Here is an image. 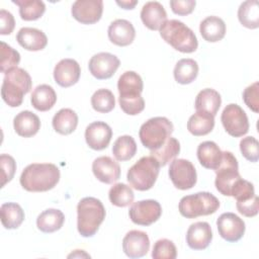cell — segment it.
Here are the masks:
<instances>
[{"label":"cell","mask_w":259,"mask_h":259,"mask_svg":"<svg viewBox=\"0 0 259 259\" xmlns=\"http://www.w3.org/2000/svg\"><path fill=\"white\" fill-rule=\"evenodd\" d=\"M19 7L21 19L32 21L40 18L46 11V5L39 0H12Z\"/></svg>","instance_id":"obj_36"},{"label":"cell","mask_w":259,"mask_h":259,"mask_svg":"<svg viewBox=\"0 0 259 259\" xmlns=\"http://www.w3.org/2000/svg\"><path fill=\"white\" fill-rule=\"evenodd\" d=\"M60 180V170L52 163H32L20 175L21 186L30 192H44L53 189Z\"/></svg>","instance_id":"obj_1"},{"label":"cell","mask_w":259,"mask_h":259,"mask_svg":"<svg viewBox=\"0 0 259 259\" xmlns=\"http://www.w3.org/2000/svg\"><path fill=\"white\" fill-rule=\"evenodd\" d=\"M77 229L82 237L88 238L96 234L105 219V208L95 197H84L77 205Z\"/></svg>","instance_id":"obj_2"},{"label":"cell","mask_w":259,"mask_h":259,"mask_svg":"<svg viewBox=\"0 0 259 259\" xmlns=\"http://www.w3.org/2000/svg\"><path fill=\"white\" fill-rule=\"evenodd\" d=\"M144 85L141 76L134 71H126L117 81V90L120 97L140 96Z\"/></svg>","instance_id":"obj_25"},{"label":"cell","mask_w":259,"mask_h":259,"mask_svg":"<svg viewBox=\"0 0 259 259\" xmlns=\"http://www.w3.org/2000/svg\"><path fill=\"white\" fill-rule=\"evenodd\" d=\"M77 252H78V254H76V253H72V254H70L68 257H69V258H70V257H82V256L90 257L88 254L84 253V251H82V250H77Z\"/></svg>","instance_id":"obj_51"},{"label":"cell","mask_w":259,"mask_h":259,"mask_svg":"<svg viewBox=\"0 0 259 259\" xmlns=\"http://www.w3.org/2000/svg\"><path fill=\"white\" fill-rule=\"evenodd\" d=\"M112 137L111 127L104 121H94L85 130V140L89 148L101 151L110 143Z\"/></svg>","instance_id":"obj_15"},{"label":"cell","mask_w":259,"mask_h":259,"mask_svg":"<svg viewBox=\"0 0 259 259\" xmlns=\"http://www.w3.org/2000/svg\"><path fill=\"white\" fill-rule=\"evenodd\" d=\"M52 123L54 130L60 135H70L78 125V115L70 108H62L54 115Z\"/></svg>","instance_id":"obj_29"},{"label":"cell","mask_w":259,"mask_h":259,"mask_svg":"<svg viewBox=\"0 0 259 259\" xmlns=\"http://www.w3.org/2000/svg\"><path fill=\"white\" fill-rule=\"evenodd\" d=\"M0 164L2 170V183L1 187H4L5 184L13 178L16 171V163L12 156L7 154H2L0 156Z\"/></svg>","instance_id":"obj_45"},{"label":"cell","mask_w":259,"mask_h":259,"mask_svg":"<svg viewBox=\"0 0 259 259\" xmlns=\"http://www.w3.org/2000/svg\"><path fill=\"white\" fill-rule=\"evenodd\" d=\"M160 167L159 162L154 157H142L128 169L126 179L133 188L140 191L149 190L158 178Z\"/></svg>","instance_id":"obj_5"},{"label":"cell","mask_w":259,"mask_h":259,"mask_svg":"<svg viewBox=\"0 0 259 259\" xmlns=\"http://www.w3.org/2000/svg\"><path fill=\"white\" fill-rule=\"evenodd\" d=\"M214 185L217 190L226 196H231V191L235 183L241 178L236 157L229 151L223 152V159L219 167L214 170Z\"/></svg>","instance_id":"obj_8"},{"label":"cell","mask_w":259,"mask_h":259,"mask_svg":"<svg viewBox=\"0 0 259 259\" xmlns=\"http://www.w3.org/2000/svg\"><path fill=\"white\" fill-rule=\"evenodd\" d=\"M212 240V232L208 223L196 222L187 230L186 243L192 250L206 249Z\"/></svg>","instance_id":"obj_19"},{"label":"cell","mask_w":259,"mask_h":259,"mask_svg":"<svg viewBox=\"0 0 259 259\" xmlns=\"http://www.w3.org/2000/svg\"><path fill=\"white\" fill-rule=\"evenodd\" d=\"M65 215L60 209L48 208L36 219L37 229L44 233H54L63 227Z\"/></svg>","instance_id":"obj_30"},{"label":"cell","mask_w":259,"mask_h":259,"mask_svg":"<svg viewBox=\"0 0 259 259\" xmlns=\"http://www.w3.org/2000/svg\"><path fill=\"white\" fill-rule=\"evenodd\" d=\"M238 18L241 24L247 28L255 29L259 26V7L258 1H244L238 9Z\"/></svg>","instance_id":"obj_34"},{"label":"cell","mask_w":259,"mask_h":259,"mask_svg":"<svg viewBox=\"0 0 259 259\" xmlns=\"http://www.w3.org/2000/svg\"><path fill=\"white\" fill-rule=\"evenodd\" d=\"M30 102L38 111H48L57 102V93L54 88L48 84H41L34 88L31 93Z\"/></svg>","instance_id":"obj_27"},{"label":"cell","mask_w":259,"mask_h":259,"mask_svg":"<svg viewBox=\"0 0 259 259\" xmlns=\"http://www.w3.org/2000/svg\"><path fill=\"white\" fill-rule=\"evenodd\" d=\"M162 214V207L157 200L145 199L134 202L128 210L132 222L140 226H150L157 222Z\"/></svg>","instance_id":"obj_11"},{"label":"cell","mask_w":259,"mask_h":259,"mask_svg":"<svg viewBox=\"0 0 259 259\" xmlns=\"http://www.w3.org/2000/svg\"><path fill=\"white\" fill-rule=\"evenodd\" d=\"M149 249L150 239L143 231L132 230L122 240V250L130 258H141L148 253Z\"/></svg>","instance_id":"obj_16"},{"label":"cell","mask_w":259,"mask_h":259,"mask_svg":"<svg viewBox=\"0 0 259 259\" xmlns=\"http://www.w3.org/2000/svg\"><path fill=\"white\" fill-rule=\"evenodd\" d=\"M196 5L194 0H171L170 6L172 11L178 15L190 14Z\"/></svg>","instance_id":"obj_48"},{"label":"cell","mask_w":259,"mask_h":259,"mask_svg":"<svg viewBox=\"0 0 259 259\" xmlns=\"http://www.w3.org/2000/svg\"><path fill=\"white\" fill-rule=\"evenodd\" d=\"M254 195H255L254 185L243 178H240L235 183L231 191V196H233L237 201L248 200L252 198Z\"/></svg>","instance_id":"obj_42"},{"label":"cell","mask_w":259,"mask_h":259,"mask_svg":"<svg viewBox=\"0 0 259 259\" xmlns=\"http://www.w3.org/2000/svg\"><path fill=\"white\" fill-rule=\"evenodd\" d=\"M16 134L23 138H30L37 134L40 128V120L36 114L29 110L19 112L13 119Z\"/></svg>","instance_id":"obj_24"},{"label":"cell","mask_w":259,"mask_h":259,"mask_svg":"<svg viewBox=\"0 0 259 259\" xmlns=\"http://www.w3.org/2000/svg\"><path fill=\"white\" fill-rule=\"evenodd\" d=\"M222 104V98L218 91L211 88L202 89L195 98L196 111H202L215 116Z\"/></svg>","instance_id":"obj_28"},{"label":"cell","mask_w":259,"mask_h":259,"mask_svg":"<svg viewBox=\"0 0 259 259\" xmlns=\"http://www.w3.org/2000/svg\"><path fill=\"white\" fill-rule=\"evenodd\" d=\"M177 250L174 243L168 239L158 240L153 247L152 257L154 259H175Z\"/></svg>","instance_id":"obj_41"},{"label":"cell","mask_w":259,"mask_h":259,"mask_svg":"<svg viewBox=\"0 0 259 259\" xmlns=\"http://www.w3.org/2000/svg\"><path fill=\"white\" fill-rule=\"evenodd\" d=\"M214 126V116L209 113L196 111L187 121V130L193 136H205L209 134Z\"/></svg>","instance_id":"obj_31"},{"label":"cell","mask_w":259,"mask_h":259,"mask_svg":"<svg viewBox=\"0 0 259 259\" xmlns=\"http://www.w3.org/2000/svg\"><path fill=\"white\" fill-rule=\"evenodd\" d=\"M221 120L226 132L232 137H243L249 131L248 116L243 108L236 103H230L224 108Z\"/></svg>","instance_id":"obj_9"},{"label":"cell","mask_w":259,"mask_h":259,"mask_svg":"<svg viewBox=\"0 0 259 259\" xmlns=\"http://www.w3.org/2000/svg\"><path fill=\"white\" fill-rule=\"evenodd\" d=\"M31 86L29 74L22 68H13L4 76L1 86L2 99L9 106L17 107L21 105L23 96L30 91Z\"/></svg>","instance_id":"obj_3"},{"label":"cell","mask_w":259,"mask_h":259,"mask_svg":"<svg viewBox=\"0 0 259 259\" xmlns=\"http://www.w3.org/2000/svg\"><path fill=\"white\" fill-rule=\"evenodd\" d=\"M0 23H1L0 33L2 35L10 34L13 31L15 26V20L13 15L5 9L0 10Z\"/></svg>","instance_id":"obj_49"},{"label":"cell","mask_w":259,"mask_h":259,"mask_svg":"<svg viewBox=\"0 0 259 259\" xmlns=\"http://www.w3.org/2000/svg\"><path fill=\"white\" fill-rule=\"evenodd\" d=\"M80 65L73 59L61 60L54 69V79L61 87H70L79 81Z\"/></svg>","instance_id":"obj_17"},{"label":"cell","mask_w":259,"mask_h":259,"mask_svg":"<svg viewBox=\"0 0 259 259\" xmlns=\"http://www.w3.org/2000/svg\"><path fill=\"white\" fill-rule=\"evenodd\" d=\"M102 12V0H77L71 8L72 16L83 24L96 23L100 20Z\"/></svg>","instance_id":"obj_12"},{"label":"cell","mask_w":259,"mask_h":259,"mask_svg":"<svg viewBox=\"0 0 259 259\" xmlns=\"http://www.w3.org/2000/svg\"><path fill=\"white\" fill-rule=\"evenodd\" d=\"M173 74L177 83L183 85L189 84L198 75V65L193 59H181L176 63Z\"/></svg>","instance_id":"obj_33"},{"label":"cell","mask_w":259,"mask_h":259,"mask_svg":"<svg viewBox=\"0 0 259 259\" xmlns=\"http://www.w3.org/2000/svg\"><path fill=\"white\" fill-rule=\"evenodd\" d=\"M180 152V144L177 139L170 137L166 143L157 150L151 151L152 157H154L160 164V166H166L169 162L173 161L174 158Z\"/></svg>","instance_id":"obj_37"},{"label":"cell","mask_w":259,"mask_h":259,"mask_svg":"<svg viewBox=\"0 0 259 259\" xmlns=\"http://www.w3.org/2000/svg\"><path fill=\"white\" fill-rule=\"evenodd\" d=\"M92 171L99 181L106 184H112L120 177L119 164L108 156L96 158L92 163Z\"/></svg>","instance_id":"obj_18"},{"label":"cell","mask_w":259,"mask_h":259,"mask_svg":"<svg viewBox=\"0 0 259 259\" xmlns=\"http://www.w3.org/2000/svg\"><path fill=\"white\" fill-rule=\"evenodd\" d=\"M116 4L123 9H134V7L138 4L137 0H122L116 1Z\"/></svg>","instance_id":"obj_50"},{"label":"cell","mask_w":259,"mask_h":259,"mask_svg":"<svg viewBox=\"0 0 259 259\" xmlns=\"http://www.w3.org/2000/svg\"><path fill=\"white\" fill-rule=\"evenodd\" d=\"M107 34L112 44L118 47H126L134 41L136 30L128 20L115 19L109 24Z\"/></svg>","instance_id":"obj_20"},{"label":"cell","mask_w":259,"mask_h":259,"mask_svg":"<svg viewBox=\"0 0 259 259\" xmlns=\"http://www.w3.org/2000/svg\"><path fill=\"white\" fill-rule=\"evenodd\" d=\"M173 133L172 122L164 116H156L144 122L139 132L141 143L150 151L162 147Z\"/></svg>","instance_id":"obj_6"},{"label":"cell","mask_w":259,"mask_h":259,"mask_svg":"<svg viewBox=\"0 0 259 259\" xmlns=\"http://www.w3.org/2000/svg\"><path fill=\"white\" fill-rule=\"evenodd\" d=\"M141 19L149 29L159 30L167 20V13L160 2L149 1L141 10Z\"/></svg>","instance_id":"obj_21"},{"label":"cell","mask_w":259,"mask_h":259,"mask_svg":"<svg viewBox=\"0 0 259 259\" xmlns=\"http://www.w3.org/2000/svg\"><path fill=\"white\" fill-rule=\"evenodd\" d=\"M91 105L97 112H110L115 106L114 95L108 89H98L91 97Z\"/></svg>","instance_id":"obj_39"},{"label":"cell","mask_w":259,"mask_h":259,"mask_svg":"<svg viewBox=\"0 0 259 259\" xmlns=\"http://www.w3.org/2000/svg\"><path fill=\"white\" fill-rule=\"evenodd\" d=\"M120 65L119 59L110 53H98L91 57L88 68L93 77L98 80L109 79Z\"/></svg>","instance_id":"obj_13"},{"label":"cell","mask_w":259,"mask_h":259,"mask_svg":"<svg viewBox=\"0 0 259 259\" xmlns=\"http://www.w3.org/2000/svg\"><path fill=\"white\" fill-rule=\"evenodd\" d=\"M168 173L173 185L180 190L192 188L197 180L194 165L185 159H174L169 166Z\"/></svg>","instance_id":"obj_10"},{"label":"cell","mask_w":259,"mask_h":259,"mask_svg":"<svg viewBox=\"0 0 259 259\" xmlns=\"http://www.w3.org/2000/svg\"><path fill=\"white\" fill-rule=\"evenodd\" d=\"M18 44L27 51H41L48 45V37L44 31L33 27H22L16 35Z\"/></svg>","instance_id":"obj_22"},{"label":"cell","mask_w":259,"mask_h":259,"mask_svg":"<svg viewBox=\"0 0 259 259\" xmlns=\"http://www.w3.org/2000/svg\"><path fill=\"white\" fill-rule=\"evenodd\" d=\"M197 159L200 165L206 169L215 170L222 162L223 152L212 141H205L197 147Z\"/></svg>","instance_id":"obj_23"},{"label":"cell","mask_w":259,"mask_h":259,"mask_svg":"<svg viewBox=\"0 0 259 259\" xmlns=\"http://www.w3.org/2000/svg\"><path fill=\"white\" fill-rule=\"evenodd\" d=\"M108 197L110 202L118 207H125L133 203L135 194L133 189L124 183H116L109 189Z\"/></svg>","instance_id":"obj_38"},{"label":"cell","mask_w":259,"mask_h":259,"mask_svg":"<svg viewBox=\"0 0 259 259\" xmlns=\"http://www.w3.org/2000/svg\"><path fill=\"white\" fill-rule=\"evenodd\" d=\"M118 102L122 111L128 115H137L145 108V100L140 96L135 97H118Z\"/></svg>","instance_id":"obj_43"},{"label":"cell","mask_w":259,"mask_h":259,"mask_svg":"<svg viewBox=\"0 0 259 259\" xmlns=\"http://www.w3.org/2000/svg\"><path fill=\"white\" fill-rule=\"evenodd\" d=\"M236 206L238 211L247 217V218H252L257 215L258 210H259V202H258V197L255 194L252 198L245 200V201H237Z\"/></svg>","instance_id":"obj_47"},{"label":"cell","mask_w":259,"mask_h":259,"mask_svg":"<svg viewBox=\"0 0 259 259\" xmlns=\"http://www.w3.org/2000/svg\"><path fill=\"white\" fill-rule=\"evenodd\" d=\"M199 31L206 41L217 42L224 38L226 34V24L219 16H207L200 22Z\"/></svg>","instance_id":"obj_26"},{"label":"cell","mask_w":259,"mask_h":259,"mask_svg":"<svg viewBox=\"0 0 259 259\" xmlns=\"http://www.w3.org/2000/svg\"><path fill=\"white\" fill-rule=\"evenodd\" d=\"M220 207L219 199L206 191L183 196L178 205L179 212L186 219H195L200 215L214 213Z\"/></svg>","instance_id":"obj_7"},{"label":"cell","mask_w":259,"mask_h":259,"mask_svg":"<svg viewBox=\"0 0 259 259\" xmlns=\"http://www.w3.org/2000/svg\"><path fill=\"white\" fill-rule=\"evenodd\" d=\"M20 62L19 53L12 47L8 46L6 42L1 41V63L0 70L2 73L6 74L9 70L16 68Z\"/></svg>","instance_id":"obj_40"},{"label":"cell","mask_w":259,"mask_h":259,"mask_svg":"<svg viewBox=\"0 0 259 259\" xmlns=\"http://www.w3.org/2000/svg\"><path fill=\"white\" fill-rule=\"evenodd\" d=\"M1 223L5 229H17L24 220L22 207L15 202H6L1 205Z\"/></svg>","instance_id":"obj_32"},{"label":"cell","mask_w":259,"mask_h":259,"mask_svg":"<svg viewBox=\"0 0 259 259\" xmlns=\"http://www.w3.org/2000/svg\"><path fill=\"white\" fill-rule=\"evenodd\" d=\"M242 155L250 162H257L259 159V145L254 137L243 138L240 142Z\"/></svg>","instance_id":"obj_44"},{"label":"cell","mask_w":259,"mask_h":259,"mask_svg":"<svg viewBox=\"0 0 259 259\" xmlns=\"http://www.w3.org/2000/svg\"><path fill=\"white\" fill-rule=\"evenodd\" d=\"M137 153V144L132 136L124 135L118 137L113 143L112 154L117 161L124 162L131 160Z\"/></svg>","instance_id":"obj_35"},{"label":"cell","mask_w":259,"mask_h":259,"mask_svg":"<svg viewBox=\"0 0 259 259\" xmlns=\"http://www.w3.org/2000/svg\"><path fill=\"white\" fill-rule=\"evenodd\" d=\"M159 30L161 37L181 53H193L198 47L196 35L182 21L177 19L166 20Z\"/></svg>","instance_id":"obj_4"},{"label":"cell","mask_w":259,"mask_h":259,"mask_svg":"<svg viewBox=\"0 0 259 259\" xmlns=\"http://www.w3.org/2000/svg\"><path fill=\"white\" fill-rule=\"evenodd\" d=\"M220 236L228 242L239 241L245 233V223L233 212L222 213L217 221Z\"/></svg>","instance_id":"obj_14"},{"label":"cell","mask_w":259,"mask_h":259,"mask_svg":"<svg viewBox=\"0 0 259 259\" xmlns=\"http://www.w3.org/2000/svg\"><path fill=\"white\" fill-rule=\"evenodd\" d=\"M243 100L245 104L255 113L259 111V83L254 82L253 84L246 87L243 92Z\"/></svg>","instance_id":"obj_46"}]
</instances>
